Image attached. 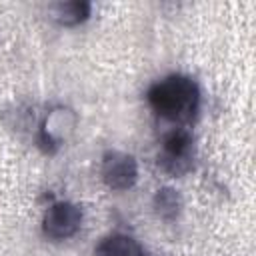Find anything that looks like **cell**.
<instances>
[{
    "label": "cell",
    "mask_w": 256,
    "mask_h": 256,
    "mask_svg": "<svg viewBox=\"0 0 256 256\" xmlns=\"http://www.w3.org/2000/svg\"><path fill=\"white\" fill-rule=\"evenodd\" d=\"M146 100L156 116L182 126L198 112L200 88L186 74H168L148 88Z\"/></svg>",
    "instance_id": "obj_1"
},
{
    "label": "cell",
    "mask_w": 256,
    "mask_h": 256,
    "mask_svg": "<svg viewBox=\"0 0 256 256\" xmlns=\"http://www.w3.org/2000/svg\"><path fill=\"white\" fill-rule=\"evenodd\" d=\"M158 168L172 176L180 178L194 168V136L186 128H172L162 136L160 150L156 156Z\"/></svg>",
    "instance_id": "obj_2"
},
{
    "label": "cell",
    "mask_w": 256,
    "mask_h": 256,
    "mask_svg": "<svg viewBox=\"0 0 256 256\" xmlns=\"http://www.w3.org/2000/svg\"><path fill=\"white\" fill-rule=\"evenodd\" d=\"M76 126H78V116L70 106H64V104L52 106L44 114L38 128L40 148L50 154L56 152L72 138V134L76 132Z\"/></svg>",
    "instance_id": "obj_3"
},
{
    "label": "cell",
    "mask_w": 256,
    "mask_h": 256,
    "mask_svg": "<svg viewBox=\"0 0 256 256\" xmlns=\"http://www.w3.org/2000/svg\"><path fill=\"white\" fill-rule=\"evenodd\" d=\"M82 220H84V214L78 204L70 200L52 202L42 216V234L52 242L68 240L80 230Z\"/></svg>",
    "instance_id": "obj_4"
},
{
    "label": "cell",
    "mask_w": 256,
    "mask_h": 256,
    "mask_svg": "<svg viewBox=\"0 0 256 256\" xmlns=\"http://www.w3.org/2000/svg\"><path fill=\"white\" fill-rule=\"evenodd\" d=\"M100 178L108 190H130L138 182V162L128 152L106 150L100 160Z\"/></svg>",
    "instance_id": "obj_5"
},
{
    "label": "cell",
    "mask_w": 256,
    "mask_h": 256,
    "mask_svg": "<svg viewBox=\"0 0 256 256\" xmlns=\"http://www.w3.org/2000/svg\"><path fill=\"white\" fill-rule=\"evenodd\" d=\"M50 18L66 28L84 24L92 14V4L86 0H70V2H54L48 6Z\"/></svg>",
    "instance_id": "obj_6"
},
{
    "label": "cell",
    "mask_w": 256,
    "mask_h": 256,
    "mask_svg": "<svg viewBox=\"0 0 256 256\" xmlns=\"http://www.w3.org/2000/svg\"><path fill=\"white\" fill-rule=\"evenodd\" d=\"M94 256H146V252L138 240H134L128 234L118 232V234L104 236L96 244Z\"/></svg>",
    "instance_id": "obj_7"
},
{
    "label": "cell",
    "mask_w": 256,
    "mask_h": 256,
    "mask_svg": "<svg viewBox=\"0 0 256 256\" xmlns=\"http://www.w3.org/2000/svg\"><path fill=\"white\" fill-rule=\"evenodd\" d=\"M152 208H154V214L164 220V222H174L182 208H184V202H182V196L176 188L172 186H162L154 192L152 196Z\"/></svg>",
    "instance_id": "obj_8"
}]
</instances>
